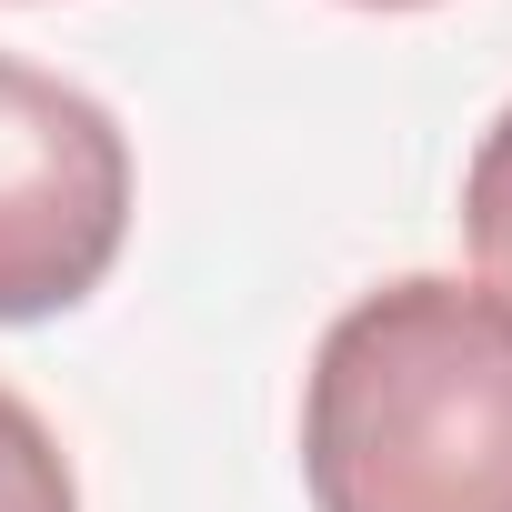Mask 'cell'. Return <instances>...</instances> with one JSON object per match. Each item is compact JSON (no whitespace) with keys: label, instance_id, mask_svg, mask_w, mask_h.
<instances>
[{"label":"cell","instance_id":"cell-1","mask_svg":"<svg viewBox=\"0 0 512 512\" xmlns=\"http://www.w3.org/2000/svg\"><path fill=\"white\" fill-rule=\"evenodd\" d=\"M312 512H512V312L452 272L362 292L302 382Z\"/></svg>","mask_w":512,"mask_h":512},{"label":"cell","instance_id":"cell-2","mask_svg":"<svg viewBox=\"0 0 512 512\" xmlns=\"http://www.w3.org/2000/svg\"><path fill=\"white\" fill-rule=\"evenodd\" d=\"M131 231L121 121L0 51V322H51L101 292Z\"/></svg>","mask_w":512,"mask_h":512},{"label":"cell","instance_id":"cell-3","mask_svg":"<svg viewBox=\"0 0 512 512\" xmlns=\"http://www.w3.org/2000/svg\"><path fill=\"white\" fill-rule=\"evenodd\" d=\"M462 251H472V292L492 312H512V101L472 141V171H462Z\"/></svg>","mask_w":512,"mask_h":512},{"label":"cell","instance_id":"cell-4","mask_svg":"<svg viewBox=\"0 0 512 512\" xmlns=\"http://www.w3.org/2000/svg\"><path fill=\"white\" fill-rule=\"evenodd\" d=\"M0 512H81V492H71V462H61V442H51V422L0 382Z\"/></svg>","mask_w":512,"mask_h":512},{"label":"cell","instance_id":"cell-5","mask_svg":"<svg viewBox=\"0 0 512 512\" xmlns=\"http://www.w3.org/2000/svg\"><path fill=\"white\" fill-rule=\"evenodd\" d=\"M362 11H422V0H362Z\"/></svg>","mask_w":512,"mask_h":512}]
</instances>
